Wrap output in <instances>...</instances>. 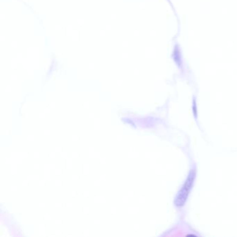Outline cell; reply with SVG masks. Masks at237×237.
I'll use <instances>...</instances> for the list:
<instances>
[{
  "mask_svg": "<svg viewBox=\"0 0 237 237\" xmlns=\"http://www.w3.org/2000/svg\"><path fill=\"white\" fill-rule=\"evenodd\" d=\"M195 177V170H191L188 175L185 183L183 184L182 188L177 193L176 198L175 200V204L177 207H182L185 203L187 197L189 194L191 188L193 186V184L194 182Z\"/></svg>",
  "mask_w": 237,
  "mask_h": 237,
  "instance_id": "cell-1",
  "label": "cell"
}]
</instances>
